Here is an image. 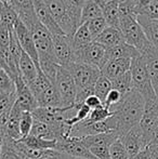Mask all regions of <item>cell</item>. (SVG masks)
I'll return each instance as SVG.
<instances>
[{"mask_svg": "<svg viewBox=\"0 0 158 159\" xmlns=\"http://www.w3.org/2000/svg\"><path fill=\"white\" fill-rule=\"evenodd\" d=\"M144 108V98L132 89L130 92L122 96L121 101L116 106L111 109L117 121V133L119 136L126 134L132 128L139 126L143 117Z\"/></svg>", "mask_w": 158, "mask_h": 159, "instance_id": "cell-1", "label": "cell"}, {"mask_svg": "<svg viewBox=\"0 0 158 159\" xmlns=\"http://www.w3.org/2000/svg\"><path fill=\"white\" fill-rule=\"evenodd\" d=\"M130 73L131 77H132L133 90L138 91L143 96L145 103L158 100L156 94H155L154 89L152 87V84H151L145 61H144L141 54L131 60Z\"/></svg>", "mask_w": 158, "mask_h": 159, "instance_id": "cell-2", "label": "cell"}, {"mask_svg": "<svg viewBox=\"0 0 158 159\" xmlns=\"http://www.w3.org/2000/svg\"><path fill=\"white\" fill-rule=\"evenodd\" d=\"M119 28L126 43L132 46L139 52L148 43L145 34L138 22L137 15H121L119 19Z\"/></svg>", "mask_w": 158, "mask_h": 159, "instance_id": "cell-3", "label": "cell"}, {"mask_svg": "<svg viewBox=\"0 0 158 159\" xmlns=\"http://www.w3.org/2000/svg\"><path fill=\"white\" fill-rule=\"evenodd\" d=\"M64 67V66H63ZM72 74L77 87V91L86 89H94L97 80L102 75L100 68L84 63H70L65 66Z\"/></svg>", "mask_w": 158, "mask_h": 159, "instance_id": "cell-4", "label": "cell"}, {"mask_svg": "<svg viewBox=\"0 0 158 159\" xmlns=\"http://www.w3.org/2000/svg\"><path fill=\"white\" fill-rule=\"evenodd\" d=\"M54 86L56 87L59 94L61 96L62 106L72 107L75 105L77 95V87L72 74L67 68L59 66L55 75Z\"/></svg>", "mask_w": 158, "mask_h": 159, "instance_id": "cell-5", "label": "cell"}, {"mask_svg": "<svg viewBox=\"0 0 158 159\" xmlns=\"http://www.w3.org/2000/svg\"><path fill=\"white\" fill-rule=\"evenodd\" d=\"M44 3L61 30L67 36L73 37L78 25L73 20L65 0H44Z\"/></svg>", "mask_w": 158, "mask_h": 159, "instance_id": "cell-6", "label": "cell"}, {"mask_svg": "<svg viewBox=\"0 0 158 159\" xmlns=\"http://www.w3.org/2000/svg\"><path fill=\"white\" fill-rule=\"evenodd\" d=\"M106 49L95 41L74 50V61L76 63H84L91 66H95L101 69L104 65Z\"/></svg>", "mask_w": 158, "mask_h": 159, "instance_id": "cell-7", "label": "cell"}, {"mask_svg": "<svg viewBox=\"0 0 158 159\" xmlns=\"http://www.w3.org/2000/svg\"><path fill=\"white\" fill-rule=\"evenodd\" d=\"M54 53L60 66H67L68 64L74 63V46L72 37L66 34L52 36Z\"/></svg>", "mask_w": 158, "mask_h": 159, "instance_id": "cell-8", "label": "cell"}, {"mask_svg": "<svg viewBox=\"0 0 158 159\" xmlns=\"http://www.w3.org/2000/svg\"><path fill=\"white\" fill-rule=\"evenodd\" d=\"M13 33H14L15 37H16L17 41H19L20 46H21L22 50L25 53H27L33 61L36 63L37 66L39 67V62H38V51H37L36 44H35L34 38L30 33V30L26 27L23 24V22H21V20H17V22L14 24L12 28Z\"/></svg>", "mask_w": 158, "mask_h": 159, "instance_id": "cell-9", "label": "cell"}, {"mask_svg": "<svg viewBox=\"0 0 158 159\" xmlns=\"http://www.w3.org/2000/svg\"><path fill=\"white\" fill-rule=\"evenodd\" d=\"M147 145L150 144L155 130L158 127V100L145 103V108L139 124Z\"/></svg>", "mask_w": 158, "mask_h": 159, "instance_id": "cell-10", "label": "cell"}, {"mask_svg": "<svg viewBox=\"0 0 158 159\" xmlns=\"http://www.w3.org/2000/svg\"><path fill=\"white\" fill-rule=\"evenodd\" d=\"M15 82V95H16V103L19 105V107L23 111H30L38 107V103H37L36 98L32 93L30 89L28 88V86L25 84V81L23 80V78L21 77V75H19L14 79Z\"/></svg>", "mask_w": 158, "mask_h": 159, "instance_id": "cell-11", "label": "cell"}, {"mask_svg": "<svg viewBox=\"0 0 158 159\" xmlns=\"http://www.w3.org/2000/svg\"><path fill=\"white\" fill-rule=\"evenodd\" d=\"M56 151L62 152V153L66 154L67 156L73 158L97 159L87 148L86 145L82 143L80 138H75V136H70L63 142H57Z\"/></svg>", "mask_w": 158, "mask_h": 159, "instance_id": "cell-12", "label": "cell"}, {"mask_svg": "<svg viewBox=\"0 0 158 159\" xmlns=\"http://www.w3.org/2000/svg\"><path fill=\"white\" fill-rule=\"evenodd\" d=\"M120 140H121L124 148L128 152L130 158L138 155L140 152H142L147 147V143L144 139L143 132H142L140 126H137L129 130L126 134L120 136Z\"/></svg>", "mask_w": 158, "mask_h": 159, "instance_id": "cell-13", "label": "cell"}, {"mask_svg": "<svg viewBox=\"0 0 158 159\" xmlns=\"http://www.w3.org/2000/svg\"><path fill=\"white\" fill-rule=\"evenodd\" d=\"M140 54L142 55V57L145 61L151 84H152L155 94L158 98V50L148 42L140 51Z\"/></svg>", "mask_w": 158, "mask_h": 159, "instance_id": "cell-14", "label": "cell"}, {"mask_svg": "<svg viewBox=\"0 0 158 159\" xmlns=\"http://www.w3.org/2000/svg\"><path fill=\"white\" fill-rule=\"evenodd\" d=\"M131 60L130 59H119L107 61L103 65L100 70L103 76H105L107 79L113 80L115 78L119 77L120 75L130 70Z\"/></svg>", "mask_w": 158, "mask_h": 159, "instance_id": "cell-15", "label": "cell"}, {"mask_svg": "<svg viewBox=\"0 0 158 159\" xmlns=\"http://www.w3.org/2000/svg\"><path fill=\"white\" fill-rule=\"evenodd\" d=\"M95 42L103 46L105 49L114 48L121 43H124V38L119 27L107 26L94 40Z\"/></svg>", "mask_w": 158, "mask_h": 159, "instance_id": "cell-16", "label": "cell"}, {"mask_svg": "<svg viewBox=\"0 0 158 159\" xmlns=\"http://www.w3.org/2000/svg\"><path fill=\"white\" fill-rule=\"evenodd\" d=\"M19 70L21 77L23 78L25 84L28 86L37 77L38 71L40 70V67L37 66L36 63L32 60V57L23 51L19 62Z\"/></svg>", "mask_w": 158, "mask_h": 159, "instance_id": "cell-17", "label": "cell"}, {"mask_svg": "<svg viewBox=\"0 0 158 159\" xmlns=\"http://www.w3.org/2000/svg\"><path fill=\"white\" fill-rule=\"evenodd\" d=\"M140 55V52L135 48L128 43H121L119 46H116L114 48L106 49L105 51V57H104V64L107 61L112 60H119V59H130ZM103 67V66H102Z\"/></svg>", "mask_w": 158, "mask_h": 159, "instance_id": "cell-18", "label": "cell"}, {"mask_svg": "<svg viewBox=\"0 0 158 159\" xmlns=\"http://www.w3.org/2000/svg\"><path fill=\"white\" fill-rule=\"evenodd\" d=\"M120 138L117 132H108V133H100L95 135H88L80 138L87 148L93 146H108L110 147L113 143Z\"/></svg>", "mask_w": 158, "mask_h": 159, "instance_id": "cell-19", "label": "cell"}, {"mask_svg": "<svg viewBox=\"0 0 158 159\" xmlns=\"http://www.w3.org/2000/svg\"><path fill=\"white\" fill-rule=\"evenodd\" d=\"M22 113H23V111L15 103L14 106L11 109L10 115H9L6 138H10L12 140H20L21 139V135H20V119H21Z\"/></svg>", "mask_w": 158, "mask_h": 159, "instance_id": "cell-20", "label": "cell"}, {"mask_svg": "<svg viewBox=\"0 0 158 159\" xmlns=\"http://www.w3.org/2000/svg\"><path fill=\"white\" fill-rule=\"evenodd\" d=\"M138 22L141 25L148 42L158 50V21H153L142 15H138Z\"/></svg>", "mask_w": 158, "mask_h": 159, "instance_id": "cell-21", "label": "cell"}, {"mask_svg": "<svg viewBox=\"0 0 158 159\" xmlns=\"http://www.w3.org/2000/svg\"><path fill=\"white\" fill-rule=\"evenodd\" d=\"M37 103H38V107H52V108H56V107H63L62 106V101L61 96L59 94L56 87L54 84H52L41 95L37 98Z\"/></svg>", "mask_w": 158, "mask_h": 159, "instance_id": "cell-22", "label": "cell"}, {"mask_svg": "<svg viewBox=\"0 0 158 159\" xmlns=\"http://www.w3.org/2000/svg\"><path fill=\"white\" fill-rule=\"evenodd\" d=\"M119 0H112L102 6V13L107 26L119 27Z\"/></svg>", "mask_w": 158, "mask_h": 159, "instance_id": "cell-23", "label": "cell"}, {"mask_svg": "<svg viewBox=\"0 0 158 159\" xmlns=\"http://www.w3.org/2000/svg\"><path fill=\"white\" fill-rule=\"evenodd\" d=\"M103 16L102 13V7L97 3L95 0H87L84 6L81 9V14H80V25L87 22L91 21L97 17Z\"/></svg>", "mask_w": 158, "mask_h": 159, "instance_id": "cell-24", "label": "cell"}, {"mask_svg": "<svg viewBox=\"0 0 158 159\" xmlns=\"http://www.w3.org/2000/svg\"><path fill=\"white\" fill-rule=\"evenodd\" d=\"M22 142L28 147L37 151H48V149H56L57 142L56 141H50V140H43V139H38L35 136L28 135L24 139H20Z\"/></svg>", "mask_w": 158, "mask_h": 159, "instance_id": "cell-25", "label": "cell"}, {"mask_svg": "<svg viewBox=\"0 0 158 159\" xmlns=\"http://www.w3.org/2000/svg\"><path fill=\"white\" fill-rule=\"evenodd\" d=\"M72 41L73 46H74V50H77V49H80L82 47L87 46V44L91 43L94 40L91 37V34L89 32L86 24H81L73 35Z\"/></svg>", "mask_w": 158, "mask_h": 159, "instance_id": "cell-26", "label": "cell"}, {"mask_svg": "<svg viewBox=\"0 0 158 159\" xmlns=\"http://www.w3.org/2000/svg\"><path fill=\"white\" fill-rule=\"evenodd\" d=\"M52 84V82L47 78V76L44 75L41 71V69L38 71V75L35 78L34 81H32L29 84H28V88L30 89L32 93L34 94V96L36 98V100L39 98L49 87Z\"/></svg>", "mask_w": 158, "mask_h": 159, "instance_id": "cell-27", "label": "cell"}, {"mask_svg": "<svg viewBox=\"0 0 158 159\" xmlns=\"http://www.w3.org/2000/svg\"><path fill=\"white\" fill-rule=\"evenodd\" d=\"M111 82H112L113 89H115V90L121 93L122 96L126 95L127 93H129L133 89L132 77H131L130 70L122 74V75H120L119 77L115 78V79L111 80Z\"/></svg>", "mask_w": 158, "mask_h": 159, "instance_id": "cell-28", "label": "cell"}, {"mask_svg": "<svg viewBox=\"0 0 158 159\" xmlns=\"http://www.w3.org/2000/svg\"><path fill=\"white\" fill-rule=\"evenodd\" d=\"M112 89H113V87H112L111 80L107 79L105 76L101 75L94 84V95H97V98L102 101V103H103V105H104L106 96H107V94L110 93V91L112 90Z\"/></svg>", "mask_w": 158, "mask_h": 159, "instance_id": "cell-29", "label": "cell"}, {"mask_svg": "<svg viewBox=\"0 0 158 159\" xmlns=\"http://www.w3.org/2000/svg\"><path fill=\"white\" fill-rule=\"evenodd\" d=\"M112 115H113V111H111L107 107L102 105V106L97 107L94 109H91V113L89 115V117L84 121H82V124L89 125V124H95V122L103 121V120L107 119Z\"/></svg>", "mask_w": 158, "mask_h": 159, "instance_id": "cell-30", "label": "cell"}, {"mask_svg": "<svg viewBox=\"0 0 158 159\" xmlns=\"http://www.w3.org/2000/svg\"><path fill=\"white\" fill-rule=\"evenodd\" d=\"M15 92L14 79L4 69H0V94H9Z\"/></svg>", "mask_w": 158, "mask_h": 159, "instance_id": "cell-31", "label": "cell"}, {"mask_svg": "<svg viewBox=\"0 0 158 159\" xmlns=\"http://www.w3.org/2000/svg\"><path fill=\"white\" fill-rule=\"evenodd\" d=\"M33 124H34V117L30 111H23L20 119V135L21 139H24L29 135L32 131Z\"/></svg>", "mask_w": 158, "mask_h": 159, "instance_id": "cell-32", "label": "cell"}, {"mask_svg": "<svg viewBox=\"0 0 158 159\" xmlns=\"http://www.w3.org/2000/svg\"><path fill=\"white\" fill-rule=\"evenodd\" d=\"M87 25L89 32L91 34V37H92L93 40H95V38L100 35L106 27H107V24H106L105 20H104L103 16L101 17H97V19H93L91 21L87 22V23H84Z\"/></svg>", "mask_w": 158, "mask_h": 159, "instance_id": "cell-33", "label": "cell"}, {"mask_svg": "<svg viewBox=\"0 0 158 159\" xmlns=\"http://www.w3.org/2000/svg\"><path fill=\"white\" fill-rule=\"evenodd\" d=\"M70 13L72 15L75 23L80 26V14H81V9L87 2V0H65Z\"/></svg>", "mask_w": 158, "mask_h": 159, "instance_id": "cell-34", "label": "cell"}, {"mask_svg": "<svg viewBox=\"0 0 158 159\" xmlns=\"http://www.w3.org/2000/svg\"><path fill=\"white\" fill-rule=\"evenodd\" d=\"M111 159H130L127 149L124 148L120 138L110 146Z\"/></svg>", "mask_w": 158, "mask_h": 159, "instance_id": "cell-35", "label": "cell"}, {"mask_svg": "<svg viewBox=\"0 0 158 159\" xmlns=\"http://www.w3.org/2000/svg\"><path fill=\"white\" fill-rule=\"evenodd\" d=\"M16 95L14 93H9V94H0V116L2 114L9 113L14 106Z\"/></svg>", "mask_w": 158, "mask_h": 159, "instance_id": "cell-36", "label": "cell"}, {"mask_svg": "<svg viewBox=\"0 0 158 159\" xmlns=\"http://www.w3.org/2000/svg\"><path fill=\"white\" fill-rule=\"evenodd\" d=\"M138 15H142L153 21H158V0H152L147 6L140 11Z\"/></svg>", "mask_w": 158, "mask_h": 159, "instance_id": "cell-37", "label": "cell"}, {"mask_svg": "<svg viewBox=\"0 0 158 159\" xmlns=\"http://www.w3.org/2000/svg\"><path fill=\"white\" fill-rule=\"evenodd\" d=\"M0 159H22V157L16 153V151L11 146L9 141L7 140V139H3L1 142Z\"/></svg>", "mask_w": 158, "mask_h": 159, "instance_id": "cell-38", "label": "cell"}, {"mask_svg": "<svg viewBox=\"0 0 158 159\" xmlns=\"http://www.w3.org/2000/svg\"><path fill=\"white\" fill-rule=\"evenodd\" d=\"M121 98H122L121 93L118 92L117 90H115V89H112V90L110 91V93L107 94V96H106V100H105V102H104V106L107 107L111 111L113 107L116 106L120 101H121Z\"/></svg>", "mask_w": 158, "mask_h": 159, "instance_id": "cell-39", "label": "cell"}, {"mask_svg": "<svg viewBox=\"0 0 158 159\" xmlns=\"http://www.w3.org/2000/svg\"><path fill=\"white\" fill-rule=\"evenodd\" d=\"M89 151L97 159H111L108 146H93L90 147Z\"/></svg>", "mask_w": 158, "mask_h": 159, "instance_id": "cell-40", "label": "cell"}, {"mask_svg": "<svg viewBox=\"0 0 158 159\" xmlns=\"http://www.w3.org/2000/svg\"><path fill=\"white\" fill-rule=\"evenodd\" d=\"M70 156H67L66 154L62 153L56 149H48L44 151L38 158L36 159H68Z\"/></svg>", "mask_w": 158, "mask_h": 159, "instance_id": "cell-41", "label": "cell"}, {"mask_svg": "<svg viewBox=\"0 0 158 159\" xmlns=\"http://www.w3.org/2000/svg\"><path fill=\"white\" fill-rule=\"evenodd\" d=\"M84 104H86L90 109H94V108H97V107L102 106V105H103V103H102V101L100 100L97 95L92 94V95L89 96L86 101H84Z\"/></svg>", "mask_w": 158, "mask_h": 159, "instance_id": "cell-42", "label": "cell"}, {"mask_svg": "<svg viewBox=\"0 0 158 159\" xmlns=\"http://www.w3.org/2000/svg\"><path fill=\"white\" fill-rule=\"evenodd\" d=\"M147 147L150 149H158V127L155 130L154 134L152 136V140H151L150 144L147 145Z\"/></svg>", "mask_w": 158, "mask_h": 159, "instance_id": "cell-43", "label": "cell"}, {"mask_svg": "<svg viewBox=\"0 0 158 159\" xmlns=\"http://www.w3.org/2000/svg\"><path fill=\"white\" fill-rule=\"evenodd\" d=\"M130 159H151V152L148 149V147H146L145 149H143L142 152H140L138 155L133 156Z\"/></svg>", "mask_w": 158, "mask_h": 159, "instance_id": "cell-44", "label": "cell"}, {"mask_svg": "<svg viewBox=\"0 0 158 159\" xmlns=\"http://www.w3.org/2000/svg\"><path fill=\"white\" fill-rule=\"evenodd\" d=\"M150 152H151V159H158V149H150Z\"/></svg>", "mask_w": 158, "mask_h": 159, "instance_id": "cell-45", "label": "cell"}, {"mask_svg": "<svg viewBox=\"0 0 158 159\" xmlns=\"http://www.w3.org/2000/svg\"><path fill=\"white\" fill-rule=\"evenodd\" d=\"M95 1L97 2V3L100 4V6H103L104 3H106V2H108V1H112V0H95Z\"/></svg>", "mask_w": 158, "mask_h": 159, "instance_id": "cell-46", "label": "cell"}, {"mask_svg": "<svg viewBox=\"0 0 158 159\" xmlns=\"http://www.w3.org/2000/svg\"><path fill=\"white\" fill-rule=\"evenodd\" d=\"M68 159H80V158H73V157H70Z\"/></svg>", "mask_w": 158, "mask_h": 159, "instance_id": "cell-47", "label": "cell"}, {"mask_svg": "<svg viewBox=\"0 0 158 159\" xmlns=\"http://www.w3.org/2000/svg\"><path fill=\"white\" fill-rule=\"evenodd\" d=\"M0 152H1V141H0Z\"/></svg>", "mask_w": 158, "mask_h": 159, "instance_id": "cell-48", "label": "cell"}, {"mask_svg": "<svg viewBox=\"0 0 158 159\" xmlns=\"http://www.w3.org/2000/svg\"><path fill=\"white\" fill-rule=\"evenodd\" d=\"M3 1H6V0H0V3H2Z\"/></svg>", "mask_w": 158, "mask_h": 159, "instance_id": "cell-49", "label": "cell"}]
</instances>
